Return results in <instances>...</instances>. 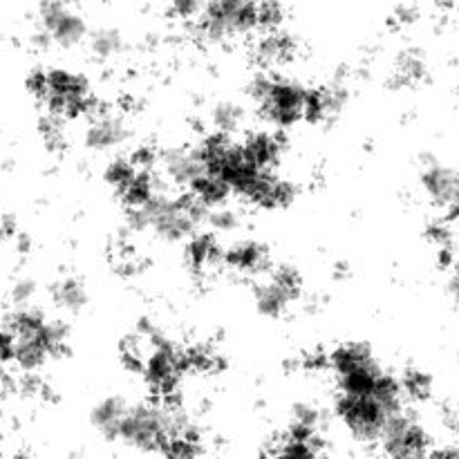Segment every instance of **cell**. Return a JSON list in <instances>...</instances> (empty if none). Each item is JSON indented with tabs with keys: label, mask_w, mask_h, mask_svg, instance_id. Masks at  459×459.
<instances>
[{
	"label": "cell",
	"mask_w": 459,
	"mask_h": 459,
	"mask_svg": "<svg viewBox=\"0 0 459 459\" xmlns=\"http://www.w3.org/2000/svg\"><path fill=\"white\" fill-rule=\"evenodd\" d=\"M119 439L142 451H164L170 442L169 408L155 403L130 406L121 421Z\"/></svg>",
	"instance_id": "cell-1"
},
{
	"label": "cell",
	"mask_w": 459,
	"mask_h": 459,
	"mask_svg": "<svg viewBox=\"0 0 459 459\" xmlns=\"http://www.w3.org/2000/svg\"><path fill=\"white\" fill-rule=\"evenodd\" d=\"M48 112L61 117H76L90 112L97 101L90 92V83L85 76L76 72L52 67L48 70V94H45Z\"/></svg>",
	"instance_id": "cell-2"
},
{
	"label": "cell",
	"mask_w": 459,
	"mask_h": 459,
	"mask_svg": "<svg viewBox=\"0 0 459 459\" xmlns=\"http://www.w3.org/2000/svg\"><path fill=\"white\" fill-rule=\"evenodd\" d=\"M258 27V3L249 0H213L204 4L197 30L209 39H224Z\"/></svg>",
	"instance_id": "cell-3"
},
{
	"label": "cell",
	"mask_w": 459,
	"mask_h": 459,
	"mask_svg": "<svg viewBox=\"0 0 459 459\" xmlns=\"http://www.w3.org/2000/svg\"><path fill=\"white\" fill-rule=\"evenodd\" d=\"M255 101H258L264 119L276 126H291L296 121L305 119L307 88L294 79L272 76L269 88Z\"/></svg>",
	"instance_id": "cell-4"
},
{
	"label": "cell",
	"mask_w": 459,
	"mask_h": 459,
	"mask_svg": "<svg viewBox=\"0 0 459 459\" xmlns=\"http://www.w3.org/2000/svg\"><path fill=\"white\" fill-rule=\"evenodd\" d=\"M336 412L350 433L361 442H377L384 437L390 415L370 394H343L336 397Z\"/></svg>",
	"instance_id": "cell-5"
},
{
	"label": "cell",
	"mask_w": 459,
	"mask_h": 459,
	"mask_svg": "<svg viewBox=\"0 0 459 459\" xmlns=\"http://www.w3.org/2000/svg\"><path fill=\"white\" fill-rule=\"evenodd\" d=\"M384 453L388 459H424L429 455L430 435L412 412H399L384 429Z\"/></svg>",
	"instance_id": "cell-6"
},
{
	"label": "cell",
	"mask_w": 459,
	"mask_h": 459,
	"mask_svg": "<svg viewBox=\"0 0 459 459\" xmlns=\"http://www.w3.org/2000/svg\"><path fill=\"white\" fill-rule=\"evenodd\" d=\"M184 372H186L184 350L175 348L170 341L161 339L160 334L152 336V352L148 354L146 366H143L148 385L157 394H173Z\"/></svg>",
	"instance_id": "cell-7"
},
{
	"label": "cell",
	"mask_w": 459,
	"mask_h": 459,
	"mask_svg": "<svg viewBox=\"0 0 459 459\" xmlns=\"http://www.w3.org/2000/svg\"><path fill=\"white\" fill-rule=\"evenodd\" d=\"M40 12V22H43V30L48 31L49 39L56 40V43L65 45H76L85 36V21L81 13H76L74 9L67 7L63 3H43L39 7Z\"/></svg>",
	"instance_id": "cell-8"
},
{
	"label": "cell",
	"mask_w": 459,
	"mask_h": 459,
	"mask_svg": "<svg viewBox=\"0 0 459 459\" xmlns=\"http://www.w3.org/2000/svg\"><path fill=\"white\" fill-rule=\"evenodd\" d=\"M421 186H424L426 195H429L435 204L448 211L459 191V170L451 169V166L439 164V161L435 160L424 161Z\"/></svg>",
	"instance_id": "cell-9"
},
{
	"label": "cell",
	"mask_w": 459,
	"mask_h": 459,
	"mask_svg": "<svg viewBox=\"0 0 459 459\" xmlns=\"http://www.w3.org/2000/svg\"><path fill=\"white\" fill-rule=\"evenodd\" d=\"M296 197V186L291 179L278 178L272 170H263L251 186L247 200L264 209H278V206L291 204Z\"/></svg>",
	"instance_id": "cell-10"
},
{
	"label": "cell",
	"mask_w": 459,
	"mask_h": 459,
	"mask_svg": "<svg viewBox=\"0 0 459 459\" xmlns=\"http://www.w3.org/2000/svg\"><path fill=\"white\" fill-rule=\"evenodd\" d=\"M332 370L336 372V379L350 375H361V372L379 370V361L375 359L372 350L366 343H345L336 348L327 359Z\"/></svg>",
	"instance_id": "cell-11"
},
{
	"label": "cell",
	"mask_w": 459,
	"mask_h": 459,
	"mask_svg": "<svg viewBox=\"0 0 459 459\" xmlns=\"http://www.w3.org/2000/svg\"><path fill=\"white\" fill-rule=\"evenodd\" d=\"M130 130L121 117L110 115V112H99L90 126L85 128V146L94 148V151H106V148L117 146L124 139H128Z\"/></svg>",
	"instance_id": "cell-12"
},
{
	"label": "cell",
	"mask_w": 459,
	"mask_h": 459,
	"mask_svg": "<svg viewBox=\"0 0 459 459\" xmlns=\"http://www.w3.org/2000/svg\"><path fill=\"white\" fill-rule=\"evenodd\" d=\"M348 103V88L343 83L318 85L307 88V103H305V119L325 121L327 117L336 115Z\"/></svg>",
	"instance_id": "cell-13"
},
{
	"label": "cell",
	"mask_w": 459,
	"mask_h": 459,
	"mask_svg": "<svg viewBox=\"0 0 459 459\" xmlns=\"http://www.w3.org/2000/svg\"><path fill=\"white\" fill-rule=\"evenodd\" d=\"M282 151H285V139L273 133H267V130L251 133L247 142L242 143L245 157L260 170H272L282 157Z\"/></svg>",
	"instance_id": "cell-14"
},
{
	"label": "cell",
	"mask_w": 459,
	"mask_h": 459,
	"mask_svg": "<svg viewBox=\"0 0 459 459\" xmlns=\"http://www.w3.org/2000/svg\"><path fill=\"white\" fill-rule=\"evenodd\" d=\"M161 164L175 182L188 184V186L206 170L200 148H169L161 152Z\"/></svg>",
	"instance_id": "cell-15"
},
{
	"label": "cell",
	"mask_w": 459,
	"mask_h": 459,
	"mask_svg": "<svg viewBox=\"0 0 459 459\" xmlns=\"http://www.w3.org/2000/svg\"><path fill=\"white\" fill-rule=\"evenodd\" d=\"M296 54V40L294 36L287 34L282 30L264 31L258 40H255V58L264 65L272 63H287L291 61Z\"/></svg>",
	"instance_id": "cell-16"
},
{
	"label": "cell",
	"mask_w": 459,
	"mask_h": 459,
	"mask_svg": "<svg viewBox=\"0 0 459 459\" xmlns=\"http://www.w3.org/2000/svg\"><path fill=\"white\" fill-rule=\"evenodd\" d=\"M128 403L121 397H106L92 408V420L94 429L103 435L106 439H119L121 421H124L126 412H128Z\"/></svg>",
	"instance_id": "cell-17"
},
{
	"label": "cell",
	"mask_w": 459,
	"mask_h": 459,
	"mask_svg": "<svg viewBox=\"0 0 459 459\" xmlns=\"http://www.w3.org/2000/svg\"><path fill=\"white\" fill-rule=\"evenodd\" d=\"M426 76V61L421 56L420 49H402L399 56L394 58V67L390 72L388 83L393 88H408V85L417 83L420 79Z\"/></svg>",
	"instance_id": "cell-18"
},
{
	"label": "cell",
	"mask_w": 459,
	"mask_h": 459,
	"mask_svg": "<svg viewBox=\"0 0 459 459\" xmlns=\"http://www.w3.org/2000/svg\"><path fill=\"white\" fill-rule=\"evenodd\" d=\"M254 296H255V305H258V309L263 314H267V316H281V314L287 309V305H290L291 300L299 299V296L291 294L287 287H282L281 282L273 281L272 276H269L267 281L255 285Z\"/></svg>",
	"instance_id": "cell-19"
},
{
	"label": "cell",
	"mask_w": 459,
	"mask_h": 459,
	"mask_svg": "<svg viewBox=\"0 0 459 459\" xmlns=\"http://www.w3.org/2000/svg\"><path fill=\"white\" fill-rule=\"evenodd\" d=\"M224 260L240 272H263L269 267V251L267 247L258 245V242L247 240L238 242L231 249L224 251Z\"/></svg>",
	"instance_id": "cell-20"
},
{
	"label": "cell",
	"mask_w": 459,
	"mask_h": 459,
	"mask_svg": "<svg viewBox=\"0 0 459 459\" xmlns=\"http://www.w3.org/2000/svg\"><path fill=\"white\" fill-rule=\"evenodd\" d=\"M224 258L213 233H193L186 245V260L193 269H204Z\"/></svg>",
	"instance_id": "cell-21"
},
{
	"label": "cell",
	"mask_w": 459,
	"mask_h": 459,
	"mask_svg": "<svg viewBox=\"0 0 459 459\" xmlns=\"http://www.w3.org/2000/svg\"><path fill=\"white\" fill-rule=\"evenodd\" d=\"M229 193H231V186L222 178H218L213 173H206V170L191 182V195H195L206 209H211V206L213 209L215 206H222L229 200Z\"/></svg>",
	"instance_id": "cell-22"
},
{
	"label": "cell",
	"mask_w": 459,
	"mask_h": 459,
	"mask_svg": "<svg viewBox=\"0 0 459 459\" xmlns=\"http://www.w3.org/2000/svg\"><path fill=\"white\" fill-rule=\"evenodd\" d=\"M49 357V350L43 341V330L34 336H18L16 348H13V361L22 368V370H36L45 363Z\"/></svg>",
	"instance_id": "cell-23"
},
{
	"label": "cell",
	"mask_w": 459,
	"mask_h": 459,
	"mask_svg": "<svg viewBox=\"0 0 459 459\" xmlns=\"http://www.w3.org/2000/svg\"><path fill=\"white\" fill-rule=\"evenodd\" d=\"M52 299L58 307L67 309V312H79L88 303V291H85L83 282L76 278H63L52 287Z\"/></svg>",
	"instance_id": "cell-24"
},
{
	"label": "cell",
	"mask_w": 459,
	"mask_h": 459,
	"mask_svg": "<svg viewBox=\"0 0 459 459\" xmlns=\"http://www.w3.org/2000/svg\"><path fill=\"white\" fill-rule=\"evenodd\" d=\"M399 384H402L403 397L411 399V402H426L433 394V379L424 370H417V368H408L402 379H399Z\"/></svg>",
	"instance_id": "cell-25"
},
{
	"label": "cell",
	"mask_w": 459,
	"mask_h": 459,
	"mask_svg": "<svg viewBox=\"0 0 459 459\" xmlns=\"http://www.w3.org/2000/svg\"><path fill=\"white\" fill-rule=\"evenodd\" d=\"M137 173H139L137 166L133 164L130 157H112V160L108 161L103 178H106V182L121 195V193L133 184V179L137 178Z\"/></svg>",
	"instance_id": "cell-26"
},
{
	"label": "cell",
	"mask_w": 459,
	"mask_h": 459,
	"mask_svg": "<svg viewBox=\"0 0 459 459\" xmlns=\"http://www.w3.org/2000/svg\"><path fill=\"white\" fill-rule=\"evenodd\" d=\"M90 48L97 56H110V54L119 52L124 48V36L115 27H99L90 36Z\"/></svg>",
	"instance_id": "cell-27"
},
{
	"label": "cell",
	"mask_w": 459,
	"mask_h": 459,
	"mask_svg": "<svg viewBox=\"0 0 459 459\" xmlns=\"http://www.w3.org/2000/svg\"><path fill=\"white\" fill-rule=\"evenodd\" d=\"M65 117L54 115V112H45L43 117L39 119V130L43 134L45 143L54 151L65 146Z\"/></svg>",
	"instance_id": "cell-28"
},
{
	"label": "cell",
	"mask_w": 459,
	"mask_h": 459,
	"mask_svg": "<svg viewBox=\"0 0 459 459\" xmlns=\"http://www.w3.org/2000/svg\"><path fill=\"white\" fill-rule=\"evenodd\" d=\"M321 446V437L307 439V442H303V439H287V442L278 448L273 459H316Z\"/></svg>",
	"instance_id": "cell-29"
},
{
	"label": "cell",
	"mask_w": 459,
	"mask_h": 459,
	"mask_svg": "<svg viewBox=\"0 0 459 459\" xmlns=\"http://www.w3.org/2000/svg\"><path fill=\"white\" fill-rule=\"evenodd\" d=\"M211 119L218 126V133H231L240 126L242 121V108L233 101H220L215 103V108L211 110Z\"/></svg>",
	"instance_id": "cell-30"
},
{
	"label": "cell",
	"mask_w": 459,
	"mask_h": 459,
	"mask_svg": "<svg viewBox=\"0 0 459 459\" xmlns=\"http://www.w3.org/2000/svg\"><path fill=\"white\" fill-rule=\"evenodd\" d=\"M291 417H294V421H291V426H299V429H307V430H314V433H318L323 426V411H318L314 403H296L294 411H291Z\"/></svg>",
	"instance_id": "cell-31"
},
{
	"label": "cell",
	"mask_w": 459,
	"mask_h": 459,
	"mask_svg": "<svg viewBox=\"0 0 459 459\" xmlns=\"http://www.w3.org/2000/svg\"><path fill=\"white\" fill-rule=\"evenodd\" d=\"M272 278L281 282L282 287H287L291 294L300 296V291H303V278H300L299 269L291 267V264H278V267H273Z\"/></svg>",
	"instance_id": "cell-32"
},
{
	"label": "cell",
	"mask_w": 459,
	"mask_h": 459,
	"mask_svg": "<svg viewBox=\"0 0 459 459\" xmlns=\"http://www.w3.org/2000/svg\"><path fill=\"white\" fill-rule=\"evenodd\" d=\"M285 18V9L278 3H258V27H264L267 31L278 30V25Z\"/></svg>",
	"instance_id": "cell-33"
},
{
	"label": "cell",
	"mask_w": 459,
	"mask_h": 459,
	"mask_svg": "<svg viewBox=\"0 0 459 459\" xmlns=\"http://www.w3.org/2000/svg\"><path fill=\"white\" fill-rule=\"evenodd\" d=\"M197 451H200L197 439H170L161 453L166 459H195Z\"/></svg>",
	"instance_id": "cell-34"
},
{
	"label": "cell",
	"mask_w": 459,
	"mask_h": 459,
	"mask_svg": "<svg viewBox=\"0 0 459 459\" xmlns=\"http://www.w3.org/2000/svg\"><path fill=\"white\" fill-rule=\"evenodd\" d=\"M25 83H27V90H30L36 99L45 101V94H48V70H43V67H34V70H30V74H27Z\"/></svg>",
	"instance_id": "cell-35"
},
{
	"label": "cell",
	"mask_w": 459,
	"mask_h": 459,
	"mask_svg": "<svg viewBox=\"0 0 459 459\" xmlns=\"http://www.w3.org/2000/svg\"><path fill=\"white\" fill-rule=\"evenodd\" d=\"M34 291H36L34 281H30V278H18V281L12 285V291H9V294H12V300L18 305V307H25V305L30 303L31 296H34Z\"/></svg>",
	"instance_id": "cell-36"
},
{
	"label": "cell",
	"mask_w": 459,
	"mask_h": 459,
	"mask_svg": "<svg viewBox=\"0 0 459 459\" xmlns=\"http://www.w3.org/2000/svg\"><path fill=\"white\" fill-rule=\"evenodd\" d=\"M209 222L213 224L215 229H220V231H229V229H233L238 224V215H236V211L213 209L209 213Z\"/></svg>",
	"instance_id": "cell-37"
},
{
	"label": "cell",
	"mask_w": 459,
	"mask_h": 459,
	"mask_svg": "<svg viewBox=\"0 0 459 459\" xmlns=\"http://www.w3.org/2000/svg\"><path fill=\"white\" fill-rule=\"evenodd\" d=\"M170 9H173L178 16L193 18V16H197V13H202L204 4L197 3V0H175V3L170 4Z\"/></svg>",
	"instance_id": "cell-38"
},
{
	"label": "cell",
	"mask_w": 459,
	"mask_h": 459,
	"mask_svg": "<svg viewBox=\"0 0 459 459\" xmlns=\"http://www.w3.org/2000/svg\"><path fill=\"white\" fill-rule=\"evenodd\" d=\"M13 348H16L13 334H9L4 327H0V366L7 361H13Z\"/></svg>",
	"instance_id": "cell-39"
},
{
	"label": "cell",
	"mask_w": 459,
	"mask_h": 459,
	"mask_svg": "<svg viewBox=\"0 0 459 459\" xmlns=\"http://www.w3.org/2000/svg\"><path fill=\"white\" fill-rule=\"evenodd\" d=\"M429 238L433 242H437L439 247H448L451 245V229L444 222H435L429 227Z\"/></svg>",
	"instance_id": "cell-40"
},
{
	"label": "cell",
	"mask_w": 459,
	"mask_h": 459,
	"mask_svg": "<svg viewBox=\"0 0 459 459\" xmlns=\"http://www.w3.org/2000/svg\"><path fill=\"white\" fill-rule=\"evenodd\" d=\"M429 459H459V446L455 444H446V446H437L429 453Z\"/></svg>",
	"instance_id": "cell-41"
},
{
	"label": "cell",
	"mask_w": 459,
	"mask_h": 459,
	"mask_svg": "<svg viewBox=\"0 0 459 459\" xmlns=\"http://www.w3.org/2000/svg\"><path fill=\"white\" fill-rule=\"evenodd\" d=\"M444 421H446L453 430H459V406L444 408Z\"/></svg>",
	"instance_id": "cell-42"
},
{
	"label": "cell",
	"mask_w": 459,
	"mask_h": 459,
	"mask_svg": "<svg viewBox=\"0 0 459 459\" xmlns=\"http://www.w3.org/2000/svg\"><path fill=\"white\" fill-rule=\"evenodd\" d=\"M448 294H451L453 300L459 303V267L451 273V278H448Z\"/></svg>",
	"instance_id": "cell-43"
},
{
	"label": "cell",
	"mask_w": 459,
	"mask_h": 459,
	"mask_svg": "<svg viewBox=\"0 0 459 459\" xmlns=\"http://www.w3.org/2000/svg\"><path fill=\"white\" fill-rule=\"evenodd\" d=\"M457 258H459V249H457Z\"/></svg>",
	"instance_id": "cell-44"
}]
</instances>
